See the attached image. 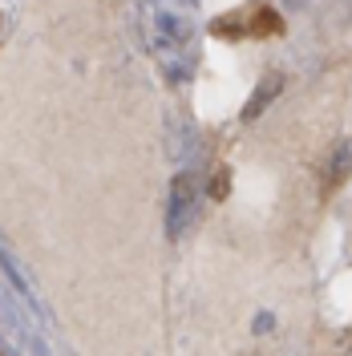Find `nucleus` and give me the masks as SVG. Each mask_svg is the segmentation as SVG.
Segmentation results:
<instances>
[{"mask_svg": "<svg viewBox=\"0 0 352 356\" xmlns=\"http://www.w3.org/2000/svg\"><path fill=\"white\" fill-rule=\"evenodd\" d=\"M150 41L170 77H191L198 61V33L182 8H150Z\"/></svg>", "mask_w": 352, "mask_h": 356, "instance_id": "1", "label": "nucleus"}, {"mask_svg": "<svg viewBox=\"0 0 352 356\" xmlns=\"http://www.w3.org/2000/svg\"><path fill=\"white\" fill-rule=\"evenodd\" d=\"M191 186H195L191 178H178L175 191H170V231H182L195 215V191Z\"/></svg>", "mask_w": 352, "mask_h": 356, "instance_id": "2", "label": "nucleus"}]
</instances>
